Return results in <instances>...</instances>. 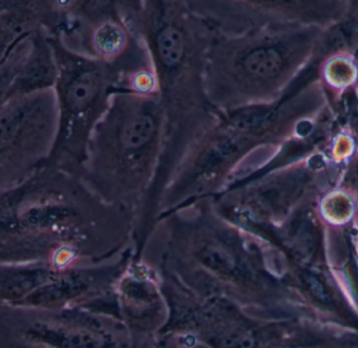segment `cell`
<instances>
[{
  "instance_id": "obj_6",
  "label": "cell",
  "mask_w": 358,
  "mask_h": 348,
  "mask_svg": "<svg viewBox=\"0 0 358 348\" xmlns=\"http://www.w3.org/2000/svg\"><path fill=\"white\" fill-rule=\"evenodd\" d=\"M99 90V81L93 73H87L77 77L69 85L66 100L71 108L80 110L90 104Z\"/></svg>"
},
{
  "instance_id": "obj_9",
  "label": "cell",
  "mask_w": 358,
  "mask_h": 348,
  "mask_svg": "<svg viewBox=\"0 0 358 348\" xmlns=\"http://www.w3.org/2000/svg\"><path fill=\"white\" fill-rule=\"evenodd\" d=\"M275 117L276 113L274 110H252L238 115L234 124L238 129H259L273 123Z\"/></svg>"
},
{
  "instance_id": "obj_11",
  "label": "cell",
  "mask_w": 358,
  "mask_h": 348,
  "mask_svg": "<svg viewBox=\"0 0 358 348\" xmlns=\"http://www.w3.org/2000/svg\"><path fill=\"white\" fill-rule=\"evenodd\" d=\"M306 281H307L312 293L317 298V300H320L322 303H329L330 302L328 293L324 291V287H322V283H320V281H318L316 277L308 276Z\"/></svg>"
},
{
  "instance_id": "obj_3",
  "label": "cell",
  "mask_w": 358,
  "mask_h": 348,
  "mask_svg": "<svg viewBox=\"0 0 358 348\" xmlns=\"http://www.w3.org/2000/svg\"><path fill=\"white\" fill-rule=\"evenodd\" d=\"M1 348H138L117 312L1 305Z\"/></svg>"
},
{
  "instance_id": "obj_8",
  "label": "cell",
  "mask_w": 358,
  "mask_h": 348,
  "mask_svg": "<svg viewBox=\"0 0 358 348\" xmlns=\"http://www.w3.org/2000/svg\"><path fill=\"white\" fill-rule=\"evenodd\" d=\"M152 348H211L194 331L184 328H164Z\"/></svg>"
},
{
  "instance_id": "obj_5",
  "label": "cell",
  "mask_w": 358,
  "mask_h": 348,
  "mask_svg": "<svg viewBox=\"0 0 358 348\" xmlns=\"http://www.w3.org/2000/svg\"><path fill=\"white\" fill-rule=\"evenodd\" d=\"M282 56L275 48H261L253 50L245 59L244 66L251 75L259 78H273L282 71Z\"/></svg>"
},
{
  "instance_id": "obj_1",
  "label": "cell",
  "mask_w": 358,
  "mask_h": 348,
  "mask_svg": "<svg viewBox=\"0 0 358 348\" xmlns=\"http://www.w3.org/2000/svg\"><path fill=\"white\" fill-rule=\"evenodd\" d=\"M28 190L13 193L8 199L0 263L91 266L134 249L129 233L101 229L64 192L43 186Z\"/></svg>"
},
{
  "instance_id": "obj_10",
  "label": "cell",
  "mask_w": 358,
  "mask_h": 348,
  "mask_svg": "<svg viewBox=\"0 0 358 348\" xmlns=\"http://www.w3.org/2000/svg\"><path fill=\"white\" fill-rule=\"evenodd\" d=\"M97 40L103 50H112L120 43V33L115 27H106L100 31Z\"/></svg>"
},
{
  "instance_id": "obj_7",
  "label": "cell",
  "mask_w": 358,
  "mask_h": 348,
  "mask_svg": "<svg viewBox=\"0 0 358 348\" xmlns=\"http://www.w3.org/2000/svg\"><path fill=\"white\" fill-rule=\"evenodd\" d=\"M157 46L162 62L166 66H175L183 56V35L176 27H166L159 34Z\"/></svg>"
},
{
  "instance_id": "obj_2",
  "label": "cell",
  "mask_w": 358,
  "mask_h": 348,
  "mask_svg": "<svg viewBox=\"0 0 358 348\" xmlns=\"http://www.w3.org/2000/svg\"><path fill=\"white\" fill-rule=\"evenodd\" d=\"M134 249L103 263L58 268L45 262L0 263L1 305L66 310L112 299Z\"/></svg>"
},
{
  "instance_id": "obj_4",
  "label": "cell",
  "mask_w": 358,
  "mask_h": 348,
  "mask_svg": "<svg viewBox=\"0 0 358 348\" xmlns=\"http://www.w3.org/2000/svg\"><path fill=\"white\" fill-rule=\"evenodd\" d=\"M115 302L138 348H152L169 320L162 277L146 258H131L114 287Z\"/></svg>"
}]
</instances>
